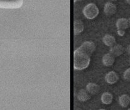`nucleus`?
Listing matches in <instances>:
<instances>
[{"label":"nucleus","instance_id":"obj_1","mask_svg":"<svg viewBox=\"0 0 130 110\" xmlns=\"http://www.w3.org/2000/svg\"><path fill=\"white\" fill-rule=\"evenodd\" d=\"M90 57L80 48L77 49L74 52V69L81 71L87 68L91 61Z\"/></svg>","mask_w":130,"mask_h":110},{"label":"nucleus","instance_id":"obj_2","mask_svg":"<svg viewBox=\"0 0 130 110\" xmlns=\"http://www.w3.org/2000/svg\"><path fill=\"white\" fill-rule=\"evenodd\" d=\"M83 12L84 15L87 19L92 20L95 18L99 14V9L94 3H90L84 8Z\"/></svg>","mask_w":130,"mask_h":110},{"label":"nucleus","instance_id":"obj_3","mask_svg":"<svg viewBox=\"0 0 130 110\" xmlns=\"http://www.w3.org/2000/svg\"><path fill=\"white\" fill-rule=\"evenodd\" d=\"M81 50H83L84 52L88 54L89 56H91L94 52L95 51V45L94 43L92 42H85L81 45L80 47H79Z\"/></svg>","mask_w":130,"mask_h":110},{"label":"nucleus","instance_id":"obj_4","mask_svg":"<svg viewBox=\"0 0 130 110\" xmlns=\"http://www.w3.org/2000/svg\"><path fill=\"white\" fill-rule=\"evenodd\" d=\"M117 11V7L115 4L112 3L107 2L105 4L104 8V12L106 15L108 16H112L116 13Z\"/></svg>","mask_w":130,"mask_h":110},{"label":"nucleus","instance_id":"obj_5","mask_svg":"<svg viewBox=\"0 0 130 110\" xmlns=\"http://www.w3.org/2000/svg\"><path fill=\"white\" fill-rule=\"evenodd\" d=\"M124 49L121 45L117 44L112 46L110 49V53L115 57H118L124 53Z\"/></svg>","mask_w":130,"mask_h":110},{"label":"nucleus","instance_id":"obj_6","mask_svg":"<svg viewBox=\"0 0 130 110\" xmlns=\"http://www.w3.org/2000/svg\"><path fill=\"white\" fill-rule=\"evenodd\" d=\"M105 80L108 84H115L117 83L118 81L119 80V76L116 72L111 71L106 74L105 76Z\"/></svg>","mask_w":130,"mask_h":110},{"label":"nucleus","instance_id":"obj_7","mask_svg":"<svg viewBox=\"0 0 130 110\" xmlns=\"http://www.w3.org/2000/svg\"><path fill=\"white\" fill-rule=\"evenodd\" d=\"M115 56L112 55L111 53L105 54L103 57V64L106 67H110V66H112V64L115 62Z\"/></svg>","mask_w":130,"mask_h":110},{"label":"nucleus","instance_id":"obj_8","mask_svg":"<svg viewBox=\"0 0 130 110\" xmlns=\"http://www.w3.org/2000/svg\"><path fill=\"white\" fill-rule=\"evenodd\" d=\"M84 28V23L80 20H75L74 22V35H78L81 33Z\"/></svg>","mask_w":130,"mask_h":110},{"label":"nucleus","instance_id":"obj_9","mask_svg":"<svg viewBox=\"0 0 130 110\" xmlns=\"http://www.w3.org/2000/svg\"><path fill=\"white\" fill-rule=\"evenodd\" d=\"M129 26L128 20L126 19V18H119V19L118 20L117 22H116V27H117L118 30H125Z\"/></svg>","mask_w":130,"mask_h":110},{"label":"nucleus","instance_id":"obj_10","mask_svg":"<svg viewBox=\"0 0 130 110\" xmlns=\"http://www.w3.org/2000/svg\"><path fill=\"white\" fill-rule=\"evenodd\" d=\"M86 89L88 91V92L91 95H97L99 92L100 90V87L98 84H95V83H89L86 86Z\"/></svg>","mask_w":130,"mask_h":110},{"label":"nucleus","instance_id":"obj_11","mask_svg":"<svg viewBox=\"0 0 130 110\" xmlns=\"http://www.w3.org/2000/svg\"><path fill=\"white\" fill-rule=\"evenodd\" d=\"M77 97V99L81 102L87 101L89 99H91V96H90L88 91L84 89H80L78 92Z\"/></svg>","mask_w":130,"mask_h":110},{"label":"nucleus","instance_id":"obj_12","mask_svg":"<svg viewBox=\"0 0 130 110\" xmlns=\"http://www.w3.org/2000/svg\"><path fill=\"white\" fill-rule=\"evenodd\" d=\"M103 42L106 45L108 46V47H112L116 43V39L112 35L107 34L103 37Z\"/></svg>","mask_w":130,"mask_h":110},{"label":"nucleus","instance_id":"obj_13","mask_svg":"<svg viewBox=\"0 0 130 110\" xmlns=\"http://www.w3.org/2000/svg\"><path fill=\"white\" fill-rule=\"evenodd\" d=\"M119 103L123 108H126L130 103V97L128 95H123L119 98Z\"/></svg>","mask_w":130,"mask_h":110},{"label":"nucleus","instance_id":"obj_14","mask_svg":"<svg viewBox=\"0 0 130 110\" xmlns=\"http://www.w3.org/2000/svg\"><path fill=\"white\" fill-rule=\"evenodd\" d=\"M112 95L110 92H106L102 95L101 101L104 104H109L112 103Z\"/></svg>","mask_w":130,"mask_h":110},{"label":"nucleus","instance_id":"obj_15","mask_svg":"<svg viewBox=\"0 0 130 110\" xmlns=\"http://www.w3.org/2000/svg\"><path fill=\"white\" fill-rule=\"evenodd\" d=\"M123 78L126 81H130V68L126 70L123 74Z\"/></svg>","mask_w":130,"mask_h":110},{"label":"nucleus","instance_id":"obj_16","mask_svg":"<svg viewBox=\"0 0 130 110\" xmlns=\"http://www.w3.org/2000/svg\"><path fill=\"white\" fill-rule=\"evenodd\" d=\"M117 33L119 35H120V36H124V35L125 34V32H124V30H118Z\"/></svg>","mask_w":130,"mask_h":110},{"label":"nucleus","instance_id":"obj_17","mask_svg":"<svg viewBox=\"0 0 130 110\" xmlns=\"http://www.w3.org/2000/svg\"><path fill=\"white\" fill-rule=\"evenodd\" d=\"M127 52H128V54L130 55V45L128 47V48H127Z\"/></svg>","mask_w":130,"mask_h":110},{"label":"nucleus","instance_id":"obj_18","mask_svg":"<svg viewBox=\"0 0 130 110\" xmlns=\"http://www.w3.org/2000/svg\"><path fill=\"white\" fill-rule=\"evenodd\" d=\"M126 2L128 3L129 5H130V0H126Z\"/></svg>","mask_w":130,"mask_h":110},{"label":"nucleus","instance_id":"obj_19","mask_svg":"<svg viewBox=\"0 0 130 110\" xmlns=\"http://www.w3.org/2000/svg\"><path fill=\"white\" fill-rule=\"evenodd\" d=\"M84 0H74V1H83Z\"/></svg>","mask_w":130,"mask_h":110},{"label":"nucleus","instance_id":"obj_20","mask_svg":"<svg viewBox=\"0 0 130 110\" xmlns=\"http://www.w3.org/2000/svg\"><path fill=\"white\" fill-rule=\"evenodd\" d=\"M128 23H129V26H130V18L128 19Z\"/></svg>","mask_w":130,"mask_h":110},{"label":"nucleus","instance_id":"obj_21","mask_svg":"<svg viewBox=\"0 0 130 110\" xmlns=\"http://www.w3.org/2000/svg\"><path fill=\"white\" fill-rule=\"evenodd\" d=\"M111 1H117V0H111Z\"/></svg>","mask_w":130,"mask_h":110},{"label":"nucleus","instance_id":"obj_22","mask_svg":"<svg viewBox=\"0 0 130 110\" xmlns=\"http://www.w3.org/2000/svg\"><path fill=\"white\" fill-rule=\"evenodd\" d=\"M129 110H130V108H129Z\"/></svg>","mask_w":130,"mask_h":110},{"label":"nucleus","instance_id":"obj_23","mask_svg":"<svg viewBox=\"0 0 130 110\" xmlns=\"http://www.w3.org/2000/svg\"><path fill=\"white\" fill-rule=\"evenodd\" d=\"M129 62H130V60H129Z\"/></svg>","mask_w":130,"mask_h":110}]
</instances>
